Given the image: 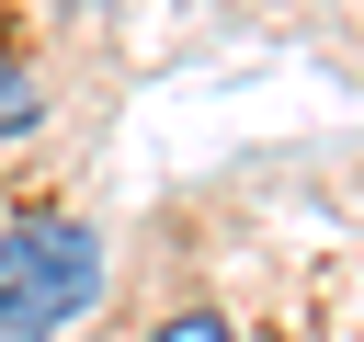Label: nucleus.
Here are the masks:
<instances>
[{"mask_svg":"<svg viewBox=\"0 0 364 342\" xmlns=\"http://www.w3.org/2000/svg\"><path fill=\"white\" fill-rule=\"evenodd\" d=\"M34 114H46V91H34V80H23V68H11V57H0V137H23V125H34Z\"/></svg>","mask_w":364,"mask_h":342,"instance_id":"2","label":"nucleus"},{"mask_svg":"<svg viewBox=\"0 0 364 342\" xmlns=\"http://www.w3.org/2000/svg\"><path fill=\"white\" fill-rule=\"evenodd\" d=\"M91 285H102V239H91L80 217L34 205V217L0 228V331H11V342L68 331V319L91 308Z\"/></svg>","mask_w":364,"mask_h":342,"instance_id":"1","label":"nucleus"},{"mask_svg":"<svg viewBox=\"0 0 364 342\" xmlns=\"http://www.w3.org/2000/svg\"><path fill=\"white\" fill-rule=\"evenodd\" d=\"M159 342H228V319L216 308H182V319H159Z\"/></svg>","mask_w":364,"mask_h":342,"instance_id":"3","label":"nucleus"}]
</instances>
